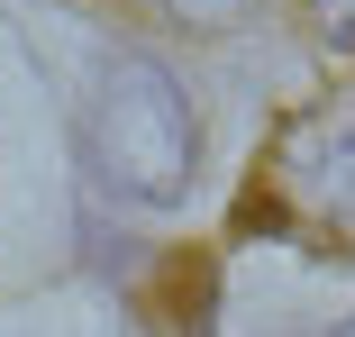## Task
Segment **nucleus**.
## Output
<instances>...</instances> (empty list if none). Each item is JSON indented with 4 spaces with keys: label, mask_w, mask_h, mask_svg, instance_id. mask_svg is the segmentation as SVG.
Returning <instances> with one entry per match:
<instances>
[{
    "label": "nucleus",
    "mask_w": 355,
    "mask_h": 337,
    "mask_svg": "<svg viewBox=\"0 0 355 337\" xmlns=\"http://www.w3.org/2000/svg\"><path fill=\"white\" fill-rule=\"evenodd\" d=\"M237 237H292L319 255H355V101H310L264 137Z\"/></svg>",
    "instance_id": "f257e3e1"
},
{
    "label": "nucleus",
    "mask_w": 355,
    "mask_h": 337,
    "mask_svg": "<svg viewBox=\"0 0 355 337\" xmlns=\"http://www.w3.org/2000/svg\"><path fill=\"white\" fill-rule=\"evenodd\" d=\"M92 155L137 200H182L191 164H200V128H191V101L173 92V74H155V64H110V83L92 101Z\"/></svg>",
    "instance_id": "f03ea898"
},
{
    "label": "nucleus",
    "mask_w": 355,
    "mask_h": 337,
    "mask_svg": "<svg viewBox=\"0 0 355 337\" xmlns=\"http://www.w3.org/2000/svg\"><path fill=\"white\" fill-rule=\"evenodd\" d=\"M164 319H209V255H173L164 264Z\"/></svg>",
    "instance_id": "7ed1b4c3"
},
{
    "label": "nucleus",
    "mask_w": 355,
    "mask_h": 337,
    "mask_svg": "<svg viewBox=\"0 0 355 337\" xmlns=\"http://www.w3.org/2000/svg\"><path fill=\"white\" fill-rule=\"evenodd\" d=\"M146 10H155V19H173V28H200V37H209V28H237V19H255L264 0H146Z\"/></svg>",
    "instance_id": "20e7f679"
},
{
    "label": "nucleus",
    "mask_w": 355,
    "mask_h": 337,
    "mask_svg": "<svg viewBox=\"0 0 355 337\" xmlns=\"http://www.w3.org/2000/svg\"><path fill=\"white\" fill-rule=\"evenodd\" d=\"M310 28H319L328 46H346V55H355V0H310Z\"/></svg>",
    "instance_id": "39448f33"
}]
</instances>
